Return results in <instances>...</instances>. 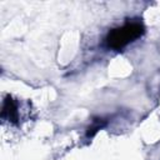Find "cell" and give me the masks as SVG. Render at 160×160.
<instances>
[{"label":"cell","instance_id":"cell-3","mask_svg":"<svg viewBox=\"0 0 160 160\" xmlns=\"http://www.w3.org/2000/svg\"><path fill=\"white\" fill-rule=\"evenodd\" d=\"M106 125V121L104 120V119H95L94 121H92V124L88 128V130H86V136L88 138H92L100 129H102L104 126Z\"/></svg>","mask_w":160,"mask_h":160},{"label":"cell","instance_id":"cell-1","mask_svg":"<svg viewBox=\"0 0 160 160\" xmlns=\"http://www.w3.org/2000/svg\"><path fill=\"white\" fill-rule=\"evenodd\" d=\"M144 31H145V28L141 22H138V21L126 22L125 25L109 31L105 41L109 48L114 50H121L128 44L140 38L144 34Z\"/></svg>","mask_w":160,"mask_h":160},{"label":"cell","instance_id":"cell-2","mask_svg":"<svg viewBox=\"0 0 160 160\" xmlns=\"http://www.w3.org/2000/svg\"><path fill=\"white\" fill-rule=\"evenodd\" d=\"M2 118H8L10 121L16 122L18 121V108L16 104L14 102V100L11 98H6L2 105V112H1Z\"/></svg>","mask_w":160,"mask_h":160}]
</instances>
